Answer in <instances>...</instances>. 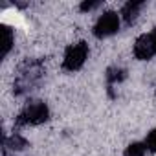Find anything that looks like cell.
<instances>
[{
    "label": "cell",
    "instance_id": "6da1fadb",
    "mask_svg": "<svg viewBox=\"0 0 156 156\" xmlns=\"http://www.w3.org/2000/svg\"><path fill=\"white\" fill-rule=\"evenodd\" d=\"M44 79H46L44 62L41 59H26L17 68V75L13 81V94L19 98L28 96V94L35 92L37 88H41Z\"/></svg>",
    "mask_w": 156,
    "mask_h": 156
},
{
    "label": "cell",
    "instance_id": "7a4b0ae2",
    "mask_svg": "<svg viewBox=\"0 0 156 156\" xmlns=\"http://www.w3.org/2000/svg\"><path fill=\"white\" fill-rule=\"evenodd\" d=\"M48 119H50L48 105L41 99H31L20 108L15 123H17V127H26V125H42Z\"/></svg>",
    "mask_w": 156,
    "mask_h": 156
},
{
    "label": "cell",
    "instance_id": "3957f363",
    "mask_svg": "<svg viewBox=\"0 0 156 156\" xmlns=\"http://www.w3.org/2000/svg\"><path fill=\"white\" fill-rule=\"evenodd\" d=\"M88 44L85 41H79L75 44H70L66 50H64V57H62V70L66 72H77L81 70L83 64L87 62L88 59Z\"/></svg>",
    "mask_w": 156,
    "mask_h": 156
},
{
    "label": "cell",
    "instance_id": "277c9868",
    "mask_svg": "<svg viewBox=\"0 0 156 156\" xmlns=\"http://www.w3.org/2000/svg\"><path fill=\"white\" fill-rule=\"evenodd\" d=\"M119 26H121L119 15H118L116 11H105V13L98 19V22L94 24L92 33H94L96 39H107V37L118 33V31H119Z\"/></svg>",
    "mask_w": 156,
    "mask_h": 156
},
{
    "label": "cell",
    "instance_id": "5b68a950",
    "mask_svg": "<svg viewBox=\"0 0 156 156\" xmlns=\"http://www.w3.org/2000/svg\"><path fill=\"white\" fill-rule=\"evenodd\" d=\"M156 55V28L151 33H143L134 42V57L140 61H149Z\"/></svg>",
    "mask_w": 156,
    "mask_h": 156
},
{
    "label": "cell",
    "instance_id": "8992f818",
    "mask_svg": "<svg viewBox=\"0 0 156 156\" xmlns=\"http://www.w3.org/2000/svg\"><path fill=\"white\" fill-rule=\"evenodd\" d=\"M30 147V141L24 138V136H20L19 132H13L9 138L6 136L4 138V156H15L17 152H22V151H26Z\"/></svg>",
    "mask_w": 156,
    "mask_h": 156
},
{
    "label": "cell",
    "instance_id": "52a82bcc",
    "mask_svg": "<svg viewBox=\"0 0 156 156\" xmlns=\"http://www.w3.org/2000/svg\"><path fill=\"white\" fill-rule=\"evenodd\" d=\"M143 6H145V2H132V0L123 6L121 17H123V20H125L127 26H132V24L138 20V15H140V11H141Z\"/></svg>",
    "mask_w": 156,
    "mask_h": 156
},
{
    "label": "cell",
    "instance_id": "ba28073f",
    "mask_svg": "<svg viewBox=\"0 0 156 156\" xmlns=\"http://www.w3.org/2000/svg\"><path fill=\"white\" fill-rule=\"evenodd\" d=\"M105 75H107V83H108V92H110L114 85L127 79V70L121 68V66H110V68H107Z\"/></svg>",
    "mask_w": 156,
    "mask_h": 156
},
{
    "label": "cell",
    "instance_id": "9c48e42d",
    "mask_svg": "<svg viewBox=\"0 0 156 156\" xmlns=\"http://www.w3.org/2000/svg\"><path fill=\"white\" fill-rule=\"evenodd\" d=\"M2 33H4V50H2V59H6L15 44V35H13V30L9 26H2Z\"/></svg>",
    "mask_w": 156,
    "mask_h": 156
},
{
    "label": "cell",
    "instance_id": "30bf717a",
    "mask_svg": "<svg viewBox=\"0 0 156 156\" xmlns=\"http://www.w3.org/2000/svg\"><path fill=\"white\" fill-rule=\"evenodd\" d=\"M145 152H147V147H145V143L134 141V143H130V145L125 149L123 156H145Z\"/></svg>",
    "mask_w": 156,
    "mask_h": 156
},
{
    "label": "cell",
    "instance_id": "8fae6325",
    "mask_svg": "<svg viewBox=\"0 0 156 156\" xmlns=\"http://www.w3.org/2000/svg\"><path fill=\"white\" fill-rule=\"evenodd\" d=\"M145 147H147V151H151V152H154V154H156V129H152V130L147 134Z\"/></svg>",
    "mask_w": 156,
    "mask_h": 156
},
{
    "label": "cell",
    "instance_id": "7c38bea8",
    "mask_svg": "<svg viewBox=\"0 0 156 156\" xmlns=\"http://www.w3.org/2000/svg\"><path fill=\"white\" fill-rule=\"evenodd\" d=\"M101 4H103L101 0H94V2H81V4H79V9H81V11H94V9H98Z\"/></svg>",
    "mask_w": 156,
    "mask_h": 156
}]
</instances>
